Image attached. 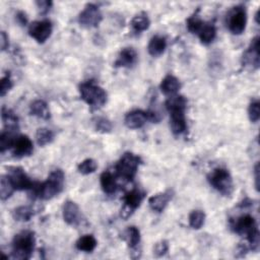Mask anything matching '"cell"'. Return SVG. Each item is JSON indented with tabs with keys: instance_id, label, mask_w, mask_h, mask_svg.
Here are the masks:
<instances>
[{
	"instance_id": "1",
	"label": "cell",
	"mask_w": 260,
	"mask_h": 260,
	"mask_svg": "<svg viewBox=\"0 0 260 260\" xmlns=\"http://www.w3.org/2000/svg\"><path fill=\"white\" fill-rule=\"evenodd\" d=\"M65 176L62 170H54L49 175L48 179L44 183L35 182L32 187L28 190L32 198H42L45 200H51L58 195L64 187Z\"/></svg>"
},
{
	"instance_id": "2",
	"label": "cell",
	"mask_w": 260,
	"mask_h": 260,
	"mask_svg": "<svg viewBox=\"0 0 260 260\" xmlns=\"http://www.w3.org/2000/svg\"><path fill=\"white\" fill-rule=\"evenodd\" d=\"M230 226L233 232L247 237L250 250H258L260 243V235L257 222L252 216L244 214L237 218H231Z\"/></svg>"
},
{
	"instance_id": "3",
	"label": "cell",
	"mask_w": 260,
	"mask_h": 260,
	"mask_svg": "<svg viewBox=\"0 0 260 260\" xmlns=\"http://www.w3.org/2000/svg\"><path fill=\"white\" fill-rule=\"evenodd\" d=\"M82 99L92 109H100L107 103V92L94 82L88 80L80 86Z\"/></svg>"
},
{
	"instance_id": "4",
	"label": "cell",
	"mask_w": 260,
	"mask_h": 260,
	"mask_svg": "<svg viewBox=\"0 0 260 260\" xmlns=\"http://www.w3.org/2000/svg\"><path fill=\"white\" fill-rule=\"evenodd\" d=\"M36 237L32 231H22L14 236L12 240V257L14 259H30L34 252Z\"/></svg>"
},
{
	"instance_id": "5",
	"label": "cell",
	"mask_w": 260,
	"mask_h": 260,
	"mask_svg": "<svg viewBox=\"0 0 260 260\" xmlns=\"http://www.w3.org/2000/svg\"><path fill=\"white\" fill-rule=\"evenodd\" d=\"M142 162V160L140 156L132 152H125L115 167L116 173L124 180L132 181L136 176L138 167L140 166Z\"/></svg>"
},
{
	"instance_id": "6",
	"label": "cell",
	"mask_w": 260,
	"mask_h": 260,
	"mask_svg": "<svg viewBox=\"0 0 260 260\" xmlns=\"http://www.w3.org/2000/svg\"><path fill=\"white\" fill-rule=\"evenodd\" d=\"M210 185L224 196H231L234 191V183L230 172L224 168H216L208 175Z\"/></svg>"
},
{
	"instance_id": "7",
	"label": "cell",
	"mask_w": 260,
	"mask_h": 260,
	"mask_svg": "<svg viewBox=\"0 0 260 260\" xmlns=\"http://www.w3.org/2000/svg\"><path fill=\"white\" fill-rule=\"evenodd\" d=\"M144 196V192L140 189H132V191L127 192L124 195V206L121 208L120 216L123 220H127L132 216L136 210H138L140 206Z\"/></svg>"
},
{
	"instance_id": "8",
	"label": "cell",
	"mask_w": 260,
	"mask_h": 260,
	"mask_svg": "<svg viewBox=\"0 0 260 260\" xmlns=\"http://www.w3.org/2000/svg\"><path fill=\"white\" fill-rule=\"evenodd\" d=\"M247 24V12L245 8L236 6L228 18V26L234 35H241L244 32Z\"/></svg>"
},
{
	"instance_id": "9",
	"label": "cell",
	"mask_w": 260,
	"mask_h": 260,
	"mask_svg": "<svg viewBox=\"0 0 260 260\" xmlns=\"http://www.w3.org/2000/svg\"><path fill=\"white\" fill-rule=\"evenodd\" d=\"M103 16L100 8L92 4H88L78 16L80 24L88 28L98 26L101 24Z\"/></svg>"
},
{
	"instance_id": "10",
	"label": "cell",
	"mask_w": 260,
	"mask_h": 260,
	"mask_svg": "<svg viewBox=\"0 0 260 260\" xmlns=\"http://www.w3.org/2000/svg\"><path fill=\"white\" fill-rule=\"evenodd\" d=\"M52 30H53L52 22L48 20H38L30 24L28 28V34L32 39H35L38 43L42 44L45 43L50 38Z\"/></svg>"
},
{
	"instance_id": "11",
	"label": "cell",
	"mask_w": 260,
	"mask_h": 260,
	"mask_svg": "<svg viewBox=\"0 0 260 260\" xmlns=\"http://www.w3.org/2000/svg\"><path fill=\"white\" fill-rule=\"evenodd\" d=\"M8 176L16 190H30L34 181H32L30 177L26 174L24 170L20 167H10L8 169Z\"/></svg>"
},
{
	"instance_id": "12",
	"label": "cell",
	"mask_w": 260,
	"mask_h": 260,
	"mask_svg": "<svg viewBox=\"0 0 260 260\" xmlns=\"http://www.w3.org/2000/svg\"><path fill=\"white\" fill-rule=\"evenodd\" d=\"M243 65L252 70H258L260 65V38L255 37L242 58Z\"/></svg>"
},
{
	"instance_id": "13",
	"label": "cell",
	"mask_w": 260,
	"mask_h": 260,
	"mask_svg": "<svg viewBox=\"0 0 260 260\" xmlns=\"http://www.w3.org/2000/svg\"><path fill=\"white\" fill-rule=\"evenodd\" d=\"M12 150L16 158H24L32 154V152H34V146H32V142L28 136H18L16 138Z\"/></svg>"
},
{
	"instance_id": "14",
	"label": "cell",
	"mask_w": 260,
	"mask_h": 260,
	"mask_svg": "<svg viewBox=\"0 0 260 260\" xmlns=\"http://www.w3.org/2000/svg\"><path fill=\"white\" fill-rule=\"evenodd\" d=\"M124 239L127 241L129 247L132 248V257L136 259L140 257V250L138 249L140 243V232L136 226H132L124 233Z\"/></svg>"
},
{
	"instance_id": "15",
	"label": "cell",
	"mask_w": 260,
	"mask_h": 260,
	"mask_svg": "<svg viewBox=\"0 0 260 260\" xmlns=\"http://www.w3.org/2000/svg\"><path fill=\"white\" fill-rule=\"evenodd\" d=\"M170 112V125L172 132L175 136L184 134L187 129V123L185 118V110H172Z\"/></svg>"
},
{
	"instance_id": "16",
	"label": "cell",
	"mask_w": 260,
	"mask_h": 260,
	"mask_svg": "<svg viewBox=\"0 0 260 260\" xmlns=\"http://www.w3.org/2000/svg\"><path fill=\"white\" fill-rule=\"evenodd\" d=\"M173 198V191L167 190L162 193H158L156 195H154L148 200V206L150 208L156 212H162L166 208L169 202Z\"/></svg>"
},
{
	"instance_id": "17",
	"label": "cell",
	"mask_w": 260,
	"mask_h": 260,
	"mask_svg": "<svg viewBox=\"0 0 260 260\" xmlns=\"http://www.w3.org/2000/svg\"><path fill=\"white\" fill-rule=\"evenodd\" d=\"M80 210L74 202H66L63 206V218L70 226H78L80 222Z\"/></svg>"
},
{
	"instance_id": "18",
	"label": "cell",
	"mask_w": 260,
	"mask_h": 260,
	"mask_svg": "<svg viewBox=\"0 0 260 260\" xmlns=\"http://www.w3.org/2000/svg\"><path fill=\"white\" fill-rule=\"evenodd\" d=\"M148 120V112L142 111V110H134L129 112L125 116V125L130 129H138L142 128L146 121Z\"/></svg>"
},
{
	"instance_id": "19",
	"label": "cell",
	"mask_w": 260,
	"mask_h": 260,
	"mask_svg": "<svg viewBox=\"0 0 260 260\" xmlns=\"http://www.w3.org/2000/svg\"><path fill=\"white\" fill-rule=\"evenodd\" d=\"M138 61V54L132 48H124L118 55L117 60L115 61V68H130Z\"/></svg>"
},
{
	"instance_id": "20",
	"label": "cell",
	"mask_w": 260,
	"mask_h": 260,
	"mask_svg": "<svg viewBox=\"0 0 260 260\" xmlns=\"http://www.w3.org/2000/svg\"><path fill=\"white\" fill-rule=\"evenodd\" d=\"M2 119L4 125L6 130H10V132H18L20 128L18 117L16 115V113L12 110H10L6 107H2Z\"/></svg>"
},
{
	"instance_id": "21",
	"label": "cell",
	"mask_w": 260,
	"mask_h": 260,
	"mask_svg": "<svg viewBox=\"0 0 260 260\" xmlns=\"http://www.w3.org/2000/svg\"><path fill=\"white\" fill-rule=\"evenodd\" d=\"M30 115L36 116L43 120H48L51 117L48 105L43 100H37L32 102L30 106Z\"/></svg>"
},
{
	"instance_id": "22",
	"label": "cell",
	"mask_w": 260,
	"mask_h": 260,
	"mask_svg": "<svg viewBox=\"0 0 260 260\" xmlns=\"http://www.w3.org/2000/svg\"><path fill=\"white\" fill-rule=\"evenodd\" d=\"M167 48V41L164 37L154 36L150 41L148 50L152 57H158L165 52Z\"/></svg>"
},
{
	"instance_id": "23",
	"label": "cell",
	"mask_w": 260,
	"mask_h": 260,
	"mask_svg": "<svg viewBox=\"0 0 260 260\" xmlns=\"http://www.w3.org/2000/svg\"><path fill=\"white\" fill-rule=\"evenodd\" d=\"M181 84L177 78L174 76H167L160 82V90L165 94L174 96L180 88Z\"/></svg>"
},
{
	"instance_id": "24",
	"label": "cell",
	"mask_w": 260,
	"mask_h": 260,
	"mask_svg": "<svg viewBox=\"0 0 260 260\" xmlns=\"http://www.w3.org/2000/svg\"><path fill=\"white\" fill-rule=\"evenodd\" d=\"M198 35L202 44L208 45L214 40V38L216 36V28L214 24L204 22V24L202 26V30H200Z\"/></svg>"
},
{
	"instance_id": "25",
	"label": "cell",
	"mask_w": 260,
	"mask_h": 260,
	"mask_svg": "<svg viewBox=\"0 0 260 260\" xmlns=\"http://www.w3.org/2000/svg\"><path fill=\"white\" fill-rule=\"evenodd\" d=\"M101 186L106 194L111 195L116 192L117 183L114 175L111 172L106 171L101 175Z\"/></svg>"
},
{
	"instance_id": "26",
	"label": "cell",
	"mask_w": 260,
	"mask_h": 260,
	"mask_svg": "<svg viewBox=\"0 0 260 260\" xmlns=\"http://www.w3.org/2000/svg\"><path fill=\"white\" fill-rule=\"evenodd\" d=\"M96 240L92 235H84L78 240L76 246L80 251L90 253L96 249Z\"/></svg>"
},
{
	"instance_id": "27",
	"label": "cell",
	"mask_w": 260,
	"mask_h": 260,
	"mask_svg": "<svg viewBox=\"0 0 260 260\" xmlns=\"http://www.w3.org/2000/svg\"><path fill=\"white\" fill-rule=\"evenodd\" d=\"M14 132H10V130H2V134H0V152H4L12 148L14 140H16Z\"/></svg>"
},
{
	"instance_id": "28",
	"label": "cell",
	"mask_w": 260,
	"mask_h": 260,
	"mask_svg": "<svg viewBox=\"0 0 260 260\" xmlns=\"http://www.w3.org/2000/svg\"><path fill=\"white\" fill-rule=\"evenodd\" d=\"M35 212L30 206H18L12 212V216L18 222H28L30 220L32 216H34Z\"/></svg>"
},
{
	"instance_id": "29",
	"label": "cell",
	"mask_w": 260,
	"mask_h": 260,
	"mask_svg": "<svg viewBox=\"0 0 260 260\" xmlns=\"http://www.w3.org/2000/svg\"><path fill=\"white\" fill-rule=\"evenodd\" d=\"M14 190L16 189L14 188L8 176H2V180H0V198H2V200L4 202L8 200Z\"/></svg>"
},
{
	"instance_id": "30",
	"label": "cell",
	"mask_w": 260,
	"mask_h": 260,
	"mask_svg": "<svg viewBox=\"0 0 260 260\" xmlns=\"http://www.w3.org/2000/svg\"><path fill=\"white\" fill-rule=\"evenodd\" d=\"M36 140L37 144L40 146H45L49 144H51L54 140V132L51 129L48 128H40L36 134Z\"/></svg>"
},
{
	"instance_id": "31",
	"label": "cell",
	"mask_w": 260,
	"mask_h": 260,
	"mask_svg": "<svg viewBox=\"0 0 260 260\" xmlns=\"http://www.w3.org/2000/svg\"><path fill=\"white\" fill-rule=\"evenodd\" d=\"M187 106V101L183 96H171L166 102V107L168 111L172 110H185Z\"/></svg>"
},
{
	"instance_id": "32",
	"label": "cell",
	"mask_w": 260,
	"mask_h": 260,
	"mask_svg": "<svg viewBox=\"0 0 260 260\" xmlns=\"http://www.w3.org/2000/svg\"><path fill=\"white\" fill-rule=\"evenodd\" d=\"M150 22L148 16L146 14H138L134 16L132 20V26L136 32H142L150 28Z\"/></svg>"
},
{
	"instance_id": "33",
	"label": "cell",
	"mask_w": 260,
	"mask_h": 260,
	"mask_svg": "<svg viewBox=\"0 0 260 260\" xmlns=\"http://www.w3.org/2000/svg\"><path fill=\"white\" fill-rule=\"evenodd\" d=\"M206 214L202 210H193L189 214V224L194 230H200L204 224Z\"/></svg>"
},
{
	"instance_id": "34",
	"label": "cell",
	"mask_w": 260,
	"mask_h": 260,
	"mask_svg": "<svg viewBox=\"0 0 260 260\" xmlns=\"http://www.w3.org/2000/svg\"><path fill=\"white\" fill-rule=\"evenodd\" d=\"M204 24V22L196 14L187 20V28L192 34H198Z\"/></svg>"
},
{
	"instance_id": "35",
	"label": "cell",
	"mask_w": 260,
	"mask_h": 260,
	"mask_svg": "<svg viewBox=\"0 0 260 260\" xmlns=\"http://www.w3.org/2000/svg\"><path fill=\"white\" fill-rule=\"evenodd\" d=\"M96 168H98L96 162L92 158H86V160H82L78 167V172L82 175H90V174L96 172Z\"/></svg>"
},
{
	"instance_id": "36",
	"label": "cell",
	"mask_w": 260,
	"mask_h": 260,
	"mask_svg": "<svg viewBox=\"0 0 260 260\" xmlns=\"http://www.w3.org/2000/svg\"><path fill=\"white\" fill-rule=\"evenodd\" d=\"M94 128L98 132L109 134L112 130V123L106 118H98L94 122Z\"/></svg>"
},
{
	"instance_id": "37",
	"label": "cell",
	"mask_w": 260,
	"mask_h": 260,
	"mask_svg": "<svg viewBox=\"0 0 260 260\" xmlns=\"http://www.w3.org/2000/svg\"><path fill=\"white\" fill-rule=\"evenodd\" d=\"M248 115L251 122L256 123L260 118V103L258 100H254L250 103L248 108Z\"/></svg>"
},
{
	"instance_id": "38",
	"label": "cell",
	"mask_w": 260,
	"mask_h": 260,
	"mask_svg": "<svg viewBox=\"0 0 260 260\" xmlns=\"http://www.w3.org/2000/svg\"><path fill=\"white\" fill-rule=\"evenodd\" d=\"M12 86L14 84L10 78V74H6L2 78V82H0V94H2V96H4L12 88Z\"/></svg>"
},
{
	"instance_id": "39",
	"label": "cell",
	"mask_w": 260,
	"mask_h": 260,
	"mask_svg": "<svg viewBox=\"0 0 260 260\" xmlns=\"http://www.w3.org/2000/svg\"><path fill=\"white\" fill-rule=\"evenodd\" d=\"M169 250V244L167 241H160L158 243H156L154 245V254L156 256V257H162L164 256Z\"/></svg>"
},
{
	"instance_id": "40",
	"label": "cell",
	"mask_w": 260,
	"mask_h": 260,
	"mask_svg": "<svg viewBox=\"0 0 260 260\" xmlns=\"http://www.w3.org/2000/svg\"><path fill=\"white\" fill-rule=\"evenodd\" d=\"M39 10L41 14H47L50 10H51V6H52V2H48V0H41V2H36Z\"/></svg>"
},
{
	"instance_id": "41",
	"label": "cell",
	"mask_w": 260,
	"mask_h": 260,
	"mask_svg": "<svg viewBox=\"0 0 260 260\" xmlns=\"http://www.w3.org/2000/svg\"><path fill=\"white\" fill-rule=\"evenodd\" d=\"M16 20L18 22V24H20V26H26V24H28L26 14L24 12H22V10L18 12L16 14Z\"/></svg>"
},
{
	"instance_id": "42",
	"label": "cell",
	"mask_w": 260,
	"mask_h": 260,
	"mask_svg": "<svg viewBox=\"0 0 260 260\" xmlns=\"http://www.w3.org/2000/svg\"><path fill=\"white\" fill-rule=\"evenodd\" d=\"M0 45H2V50L4 51L8 47V36L6 32H2V36H0Z\"/></svg>"
},
{
	"instance_id": "43",
	"label": "cell",
	"mask_w": 260,
	"mask_h": 260,
	"mask_svg": "<svg viewBox=\"0 0 260 260\" xmlns=\"http://www.w3.org/2000/svg\"><path fill=\"white\" fill-rule=\"evenodd\" d=\"M250 250V247L247 246L246 244H240L238 246V249H237V256L238 257H243L247 254V252Z\"/></svg>"
},
{
	"instance_id": "44",
	"label": "cell",
	"mask_w": 260,
	"mask_h": 260,
	"mask_svg": "<svg viewBox=\"0 0 260 260\" xmlns=\"http://www.w3.org/2000/svg\"><path fill=\"white\" fill-rule=\"evenodd\" d=\"M254 178H255V188L258 191L259 190V164L255 165L254 168Z\"/></svg>"
},
{
	"instance_id": "45",
	"label": "cell",
	"mask_w": 260,
	"mask_h": 260,
	"mask_svg": "<svg viewBox=\"0 0 260 260\" xmlns=\"http://www.w3.org/2000/svg\"><path fill=\"white\" fill-rule=\"evenodd\" d=\"M259 14H260V10H258L257 12H256V14H255V20H256V22H257V24L260 22H259Z\"/></svg>"
}]
</instances>
